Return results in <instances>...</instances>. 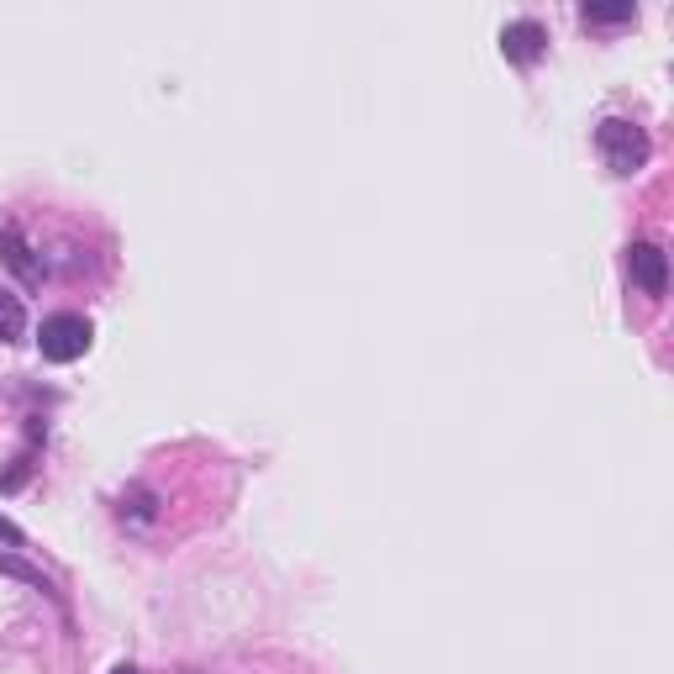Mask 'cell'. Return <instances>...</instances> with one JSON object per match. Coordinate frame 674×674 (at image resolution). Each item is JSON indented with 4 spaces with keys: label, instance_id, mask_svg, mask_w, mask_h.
I'll return each instance as SVG.
<instances>
[{
    "label": "cell",
    "instance_id": "cell-7",
    "mask_svg": "<svg viewBox=\"0 0 674 674\" xmlns=\"http://www.w3.org/2000/svg\"><path fill=\"white\" fill-rule=\"evenodd\" d=\"M632 16H638L632 5H606V11H601V5H586V22H601V27H606V22H632Z\"/></svg>",
    "mask_w": 674,
    "mask_h": 674
},
{
    "label": "cell",
    "instance_id": "cell-2",
    "mask_svg": "<svg viewBox=\"0 0 674 674\" xmlns=\"http://www.w3.org/2000/svg\"><path fill=\"white\" fill-rule=\"evenodd\" d=\"M37 348L48 364H74L80 353L90 348V322L85 317H74V311H59V317H48L43 332H37Z\"/></svg>",
    "mask_w": 674,
    "mask_h": 674
},
{
    "label": "cell",
    "instance_id": "cell-5",
    "mask_svg": "<svg viewBox=\"0 0 674 674\" xmlns=\"http://www.w3.org/2000/svg\"><path fill=\"white\" fill-rule=\"evenodd\" d=\"M0 248H5V264L16 269V274H22L27 285H37V280H43V269L32 264L27 243H22V233H16V227H0Z\"/></svg>",
    "mask_w": 674,
    "mask_h": 674
},
{
    "label": "cell",
    "instance_id": "cell-8",
    "mask_svg": "<svg viewBox=\"0 0 674 674\" xmlns=\"http://www.w3.org/2000/svg\"><path fill=\"white\" fill-rule=\"evenodd\" d=\"M0 575H16V580H27V586H43V590H48V580H43L37 569H27L22 558H0Z\"/></svg>",
    "mask_w": 674,
    "mask_h": 674
},
{
    "label": "cell",
    "instance_id": "cell-10",
    "mask_svg": "<svg viewBox=\"0 0 674 674\" xmlns=\"http://www.w3.org/2000/svg\"><path fill=\"white\" fill-rule=\"evenodd\" d=\"M0 537H5V543H22V532L11 528V522H5V517H0Z\"/></svg>",
    "mask_w": 674,
    "mask_h": 674
},
{
    "label": "cell",
    "instance_id": "cell-4",
    "mask_svg": "<svg viewBox=\"0 0 674 674\" xmlns=\"http://www.w3.org/2000/svg\"><path fill=\"white\" fill-rule=\"evenodd\" d=\"M500 54L528 69V63H537L548 54V32L537 27V22H511V27H500Z\"/></svg>",
    "mask_w": 674,
    "mask_h": 674
},
{
    "label": "cell",
    "instance_id": "cell-9",
    "mask_svg": "<svg viewBox=\"0 0 674 674\" xmlns=\"http://www.w3.org/2000/svg\"><path fill=\"white\" fill-rule=\"evenodd\" d=\"M22 480H27V459H22V464H16V470H11V474H0V490H16Z\"/></svg>",
    "mask_w": 674,
    "mask_h": 674
},
{
    "label": "cell",
    "instance_id": "cell-1",
    "mask_svg": "<svg viewBox=\"0 0 674 674\" xmlns=\"http://www.w3.org/2000/svg\"><path fill=\"white\" fill-rule=\"evenodd\" d=\"M595 147L606 153L612 175H638L648 164V132L638 121H622V117H606L595 127Z\"/></svg>",
    "mask_w": 674,
    "mask_h": 674
},
{
    "label": "cell",
    "instance_id": "cell-6",
    "mask_svg": "<svg viewBox=\"0 0 674 674\" xmlns=\"http://www.w3.org/2000/svg\"><path fill=\"white\" fill-rule=\"evenodd\" d=\"M22 332H27V311H22V300H16V295L0 285V343H16Z\"/></svg>",
    "mask_w": 674,
    "mask_h": 674
},
{
    "label": "cell",
    "instance_id": "cell-11",
    "mask_svg": "<svg viewBox=\"0 0 674 674\" xmlns=\"http://www.w3.org/2000/svg\"><path fill=\"white\" fill-rule=\"evenodd\" d=\"M111 674H143V670H138V664H117V670H111Z\"/></svg>",
    "mask_w": 674,
    "mask_h": 674
},
{
    "label": "cell",
    "instance_id": "cell-3",
    "mask_svg": "<svg viewBox=\"0 0 674 674\" xmlns=\"http://www.w3.org/2000/svg\"><path fill=\"white\" fill-rule=\"evenodd\" d=\"M627 269H632L638 291L653 295V300L670 291V259H664L659 243H632V248H627Z\"/></svg>",
    "mask_w": 674,
    "mask_h": 674
}]
</instances>
